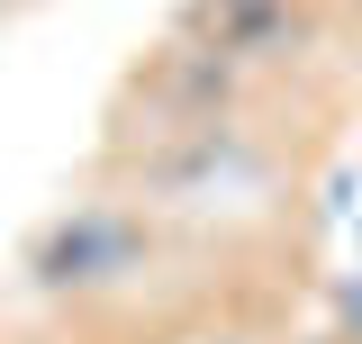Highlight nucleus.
<instances>
[{
    "label": "nucleus",
    "mask_w": 362,
    "mask_h": 344,
    "mask_svg": "<svg viewBox=\"0 0 362 344\" xmlns=\"http://www.w3.org/2000/svg\"><path fill=\"white\" fill-rule=\"evenodd\" d=\"M154 263V227L136 209H109V200H82V209L45 217L28 236V281L45 299H100V290H127L136 272Z\"/></svg>",
    "instance_id": "nucleus-1"
},
{
    "label": "nucleus",
    "mask_w": 362,
    "mask_h": 344,
    "mask_svg": "<svg viewBox=\"0 0 362 344\" xmlns=\"http://www.w3.org/2000/svg\"><path fill=\"white\" fill-rule=\"evenodd\" d=\"M317 37H326L317 0H190L181 9V45L218 55L226 73H245V64H299Z\"/></svg>",
    "instance_id": "nucleus-2"
},
{
    "label": "nucleus",
    "mask_w": 362,
    "mask_h": 344,
    "mask_svg": "<svg viewBox=\"0 0 362 344\" xmlns=\"http://www.w3.org/2000/svg\"><path fill=\"white\" fill-rule=\"evenodd\" d=\"M0 18H9V0H0Z\"/></svg>",
    "instance_id": "nucleus-3"
},
{
    "label": "nucleus",
    "mask_w": 362,
    "mask_h": 344,
    "mask_svg": "<svg viewBox=\"0 0 362 344\" xmlns=\"http://www.w3.org/2000/svg\"><path fill=\"white\" fill-rule=\"evenodd\" d=\"M37 344H45V336H37Z\"/></svg>",
    "instance_id": "nucleus-4"
}]
</instances>
